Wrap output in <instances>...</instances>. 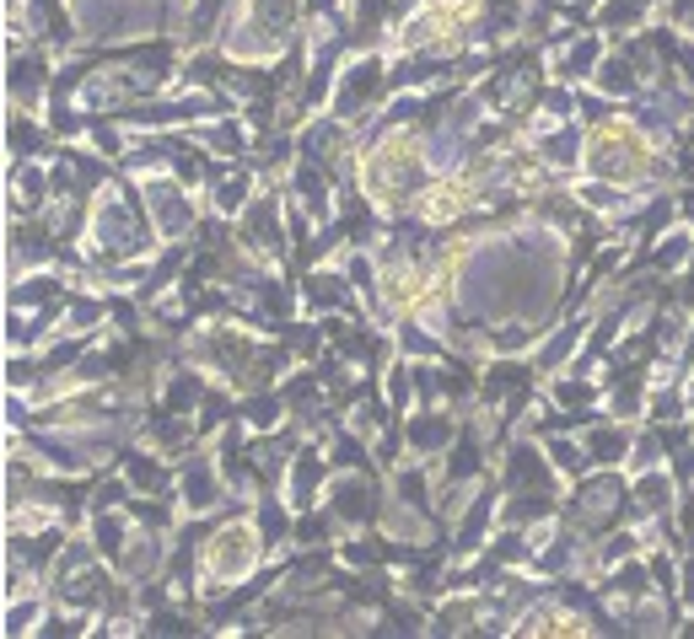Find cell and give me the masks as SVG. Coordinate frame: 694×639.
I'll list each match as a JSON object with an SVG mask.
<instances>
[{"mask_svg": "<svg viewBox=\"0 0 694 639\" xmlns=\"http://www.w3.org/2000/svg\"><path fill=\"white\" fill-rule=\"evenodd\" d=\"M248 204H253V172H248V167H232L227 178H215V183H210V210H215L221 221L243 215Z\"/></svg>", "mask_w": 694, "mask_h": 639, "instance_id": "2e32d148", "label": "cell"}, {"mask_svg": "<svg viewBox=\"0 0 694 639\" xmlns=\"http://www.w3.org/2000/svg\"><path fill=\"white\" fill-rule=\"evenodd\" d=\"M227 500V473H221V457L210 462V457H189L183 462V511L189 516H200L210 505H221Z\"/></svg>", "mask_w": 694, "mask_h": 639, "instance_id": "30bf717a", "label": "cell"}, {"mask_svg": "<svg viewBox=\"0 0 694 639\" xmlns=\"http://www.w3.org/2000/svg\"><path fill=\"white\" fill-rule=\"evenodd\" d=\"M264 532H259V521H232V526H221V532H210V543L200 549V592L204 597H221V592H232L243 575H253V564H259V543Z\"/></svg>", "mask_w": 694, "mask_h": 639, "instance_id": "7a4b0ae2", "label": "cell"}, {"mask_svg": "<svg viewBox=\"0 0 694 639\" xmlns=\"http://www.w3.org/2000/svg\"><path fill=\"white\" fill-rule=\"evenodd\" d=\"M630 446H635V430H630V425H592V430H587V457H592V468H619V462H630Z\"/></svg>", "mask_w": 694, "mask_h": 639, "instance_id": "9a60e30c", "label": "cell"}, {"mask_svg": "<svg viewBox=\"0 0 694 639\" xmlns=\"http://www.w3.org/2000/svg\"><path fill=\"white\" fill-rule=\"evenodd\" d=\"M679 521H684V537H694V489L679 500Z\"/></svg>", "mask_w": 694, "mask_h": 639, "instance_id": "d4e9b609", "label": "cell"}, {"mask_svg": "<svg viewBox=\"0 0 694 639\" xmlns=\"http://www.w3.org/2000/svg\"><path fill=\"white\" fill-rule=\"evenodd\" d=\"M86 264H129L140 253H151V221L135 200H124L119 189H103V200L92 204V221L82 232Z\"/></svg>", "mask_w": 694, "mask_h": 639, "instance_id": "6da1fadb", "label": "cell"}, {"mask_svg": "<svg viewBox=\"0 0 694 639\" xmlns=\"http://www.w3.org/2000/svg\"><path fill=\"white\" fill-rule=\"evenodd\" d=\"M328 468H334V462H328L318 446L296 451V457H291V468H286V489H281V500H286L291 511H307V505H313V494L324 489Z\"/></svg>", "mask_w": 694, "mask_h": 639, "instance_id": "9c48e42d", "label": "cell"}, {"mask_svg": "<svg viewBox=\"0 0 694 639\" xmlns=\"http://www.w3.org/2000/svg\"><path fill=\"white\" fill-rule=\"evenodd\" d=\"M619 505H630V483L619 479L613 468H598L592 479H581V489H576V500H571L576 521H587V526H603Z\"/></svg>", "mask_w": 694, "mask_h": 639, "instance_id": "52a82bcc", "label": "cell"}, {"mask_svg": "<svg viewBox=\"0 0 694 639\" xmlns=\"http://www.w3.org/2000/svg\"><path fill=\"white\" fill-rule=\"evenodd\" d=\"M189 183H178L172 172H151L146 178V215H151V226H157V237L162 242H178L189 226H194V204H189V194H183Z\"/></svg>", "mask_w": 694, "mask_h": 639, "instance_id": "8992f818", "label": "cell"}, {"mask_svg": "<svg viewBox=\"0 0 694 639\" xmlns=\"http://www.w3.org/2000/svg\"><path fill=\"white\" fill-rule=\"evenodd\" d=\"M646 135L635 129V124H603L598 135H592V146H587V167H592V178H613V183H630V178H641L646 172Z\"/></svg>", "mask_w": 694, "mask_h": 639, "instance_id": "277c9868", "label": "cell"}, {"mask_svg": "<svg viewBox=\"0 0 694 639\" xmlns=\"http://www.w3.org/2000/svg\"><path fill=\"white\" fill-rule=\"evenodd\" d=\"M328 511L339 521H356V526H367L377 516V489L367 479H356V473H339V479L328 483Z\"/></svg>", "mask_w": 694, "mask_h": 639, "instance_id": "4fadbf2b", "label": "cell"}, {"mask_svg": "<svg viewBox=\"0 0 694 639\" xmlns=\"http://www.w3.org/2000/svg\"><path fill=\"white\" fill-rule=\"evenodd\" d=\"M452 440V419L442 403H425L404 419V446L414 457H442V446Z\"/></svg>", "mask_w": 694, "mask_h": 639, "instance_id": "7c38bea8", "label": "cell"}, {"mask_svg": "<svg viewBox=\"0 0 694 639\" xmlns=\"http://www.w3.org/2000/svg\"><path fill=\"white\" fill-rule=\"evenodd\" d=\"M302 301H307V312H356V290H350V275H345V264L334 269H313L307 285H302Z\"/></svg>", "mask_w": 694, "mask_h": 639, "instance_id": "8fae6325", "label": "cell"}, {"mask_svg": "<svg viewBox=\"0 0 694 639\" xmlns=\"http://www.w3.org/2000/svg\"><path fill=\"white\" fill-rule=\"evenodd\" d=\"M690 33H694V22H690Z\"/></svg>", "mask_w": 694, "mask_h": 639, "instance_id": "484cf974", "label": "cell"}, {"mask_svg": "<svg viewBox=\"0 0 694 639\" xmlns=\"http://www.w3.org/2000/svg\"><path fill=\"white\" fill-rule=\"evenodd\" d=\"M43 618V601H28L17 597V607L6 613V635H33V624Z\"/></svg>", "mask_w": 694, "mask_h": 639, "instance_id": "cb8c5ba5", "label": "cell"}, {"mask_svg": "<svg viewBox=\"0 0 694 639\" xmlns=\"http://www.w3.org/2000/svg\"><path fill=\"white\" fill-rule=\"evenodd\" d=\"M388 86V60L382 54H356L334 71V92H328L324 114H334L339 124H361L371 114V103Z\"/></svg>", "mask_w": 694, "mask_h": 639, "instance_id": "3957f363", "label": "cell"}, {"mask_svg": "<svg viewBox=\"0 0 694 639\" xmlns=\"http://www.w3.org/2000/svg\"><path fill=\"white\" fill-rule=\"evenodd\" d=\"M238 242H243V253L253 264H281V258H286V247L296 237L286 232V210H281L275 194H253V204L243 210V232H238Z\"/></svg>", "mask_w": 694, "mask_h": 639, "instance_id": "5b68a950", "label": "cell"}, {"mask_svg": "<svg viewBox=\"0 0 694 639\" xmlns=\"http://www.w3.org/2000/svg\"><path fill=\"white\" fill-rule=\"evenodd\" d=\"M544 451H549V446L512 440V451H506V483H512V489H549V479H555V462H549Z\"/></svg>", "mask_w": 694, "mask_h": 639, "instance_id": "5bb4252c", "label": "cell"}, {"mask_svg": "<svg viewBox=\"0 0 694 639\" xmlns=\"http://www.w3.org/2000/svg\"><path fill=\"white\" fill-rule=\"evenodd\" d=\"M544 446H549V462H555V473H560V479H587V468H592V457H587V440L544 436Z\"/></svg>", "mask_w": 694, "mask_h": 639, "instance_id": "d6986e66", "label": "cell"}, {"mask_svg": "<svg viewBox=\"0 0 694 639\" xmlns=\"http://www.w3.org/2000/svg\"><path fill=\"white\" fill-rule=\"evenodd\" d=\"M491 521H501L491 494H480L474 505H469V516L458 521V554H480V537L491 532Z\"/></svg>", "mask_w": 694, "mask_h": 639, "instance_id": "ac0fdd59", "label": "cell"}, {"mask_svg": "<svg viewBox=\"0 0 694 639\" xmlns=\"http://www.w3.org/2000/svg\"><path fill=\"white\" fill-rule=\"evenodd\" d=\"M598 65H603V39H592V33H571V39H555V60H549V76L560 81V86L598 76Z\"/></svg>", "mask_w": 694, "mask_h": 639, "instance_id": "ba28073f", "label": "cell"}, {"mask_svg": "<svg viewBox=\"0 0 694 639\" xmlns=\"http://www.w3.org/2000/svg\"><path fill=\"white\" fill-rule=\"evenodd\" d=\"M43 92H49V71H43L39 60H17L11 65V97H17V108H39Z\"/></svg>", "mask_w": 694, "mask_h": 639, "instance_id": "ffe728a7", "label": "cell"}, {"mask_svg": "<svg viewBox=\"0 0 694 639\" xmlns=\"http://www.w3.org/2000/svg\"><path fill=\"white\" fill-rule=\"evenodd\" d=\"M592 86H598L603 97H619V103H624V97H635V92L646 86V76L635 71V60H630V54H613V60H603V65H598Z\"/></svg>", "mask_w": 694, "mask_h": 639, "instance_id": "e0dca14e", "label": "cell"}, {"mask_svg": "<svg viewBox=\"0 0 694 639\" xmlns=\"http://www.w3.org/2000/svg\"><path fill=\"white\" fill-rule=\"evenodd\" d=\"M581 339H587V318L566 322V328H560V333H555V339L538 350V360H533V365H538V371H560V365H566V360L581 350Z\"/></svg>", "mask_w": 694, "mask_h": 639, "instance_id": "44dd1931", "label": "cell"}, {"mask_svg": "<svg viewBox=\"0 0 694 639\" xmlns=\"http://www.w3.org/2000/svg\"><path fill=\"white\" fill-rule=\"evenodd\" d=\"M124 479H129V489H146V494H162V489H167V473L151 462V451L124 457Z\"/></svg>", "mask_w": 694, "mask_h": 639, "instance_id": "603a6c76", "label": "cell"}, {"mask_svg": "<svg viewBox=\"0 0 694 639\" xmlns=\"http://www.w3.org/2000/svg\"><path fill=\"white\" fill-rule=\"evenodd\" d=\"M652 258H656V269H667V275H673V269H690V258H694V232H690V226H673V232L662 237V247H656Z\"/></svg>", "mask_w": 694, "mask_h": 639, "instance_id": "7402d4cb", "label": "cell"}]
</instances>
